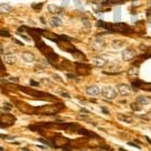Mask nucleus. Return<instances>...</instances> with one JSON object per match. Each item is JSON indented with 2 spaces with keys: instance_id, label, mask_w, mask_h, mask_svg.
I'll use <instances>...</instances> for the list:
<instances>
[{
  "instance_id": "nucleus-1",
  "label": "nucleus",
  "mask_w": 151,
  "mask_h": 151,
  "mask_svg": "<svg viewBox=\"0 0 151 151\" xmlns=\"http://www.w3.org/2000/svg\"><path fill=\"white\" fill-rule=\"evenodd\" d=\"M63 107H64L63 103H58V104H54V105H45V106H41V107H34L33 114L52 116V115H55L57 112H59Z\"/></svg>"
},
{
  "instance_id": "nucleus-2",
  "label": "nucleus",
  "mask_w": 151,
  "mask_h": 151,
  "mask_svg": "<svg viewBox=\"0 0 151 151\" xmlns=\"http://www.w3.org/2000/svg\"><path fill=\"white\" fill-rule=\"evenodd\" d=\"M19 88H20L21 92H23L27 95H30L31 97H35V98H39V99H43V100H55V98L50 94L39 92V91L29 89V88H26V87H19Z\"/></svg>"
},
{
  "instance_id": "nucleus-3",
  "label": "nucleus",
  "mask_w": 151,
  "mask_h": 151,
  "mask_svg": "<svg viewBox=\"0 0 151 151\" xmlns=\"http://www.w3.org/2000/svg\"><path fill=\"white\" fill-rule=\"evenodd\" d=\"M105 28L113 32H126L127 30H129L130 27L126 23L117 22V23H105Z\"/></svg>"
},
{
  "instance_id": "nucleus-4",
  "label": "nucleus",
  "mask_w": 151,
  "mask_h": 151,
  "mask_svg": "<svg viewBox=\"0 0 151 151\" xmlns=\"http://www.w3.org/2000/svg\"><path fill=\"white\" fill-rule=\"evenodd\" d=\"M16 121V118L11 114L0 115V128H6L12 126Z\"/></svg>"
},
{
  "instance_id": "nucleus-5",
  "label": "nucleus",
  "mask_w": 151,
  "mask_h": 151,
  "mask_svg": "<svg viewBox=\"0 0 151 151\" xmlns=\"http://www.w3.org/2000/svg\"><path fill=\"white\" fill-rule=\"evenodd\" d=\"M33 30L36 31V33L42 35L43 37H45V38H47V39H49V40H51V41L57 42V41L60 39V35H57V34H55L54 32H50V31H48V30H43V29H33Z\"/></svg>"
},
{
  "instance_id": "nucleus-6",
  "label": "nucleus",
  "mask_w": 151,
  "mask_h": 151,
  "mask_svg": "<svg viewBox=\"0 0 151 151\" xmlns=\"http://www.w3.org/2000/svg\"><path fill=\"white\" fill-rule=\"evenodd\" d=\"M15 106L19 111H21L24 114H33L34 107H31L22 101H15Z\"/></svg>"
},
{
  "instance_id": "nucleus-7",
  "label": "nucleus",
  "mask_w": 151,
  "mask_h": 151,
  "mask_svg": "<svg viewBox=\"0 0 151 151\" xmlns=\"http://www.w3.org/2000/svg\"><path fill=\"white\" fill-rule=\"evenodd\" d=\"M56 43H57V45L59 46V48L62 49V50H64V51H67V52L72 53L74 50H77V48H76V47L70 43V41H69L68 39H66V40H61V39H59Z\"/></svg>"
},
{
  "instance_id": "nucleus-8",
  "label": "nucleus",
  "mask_w": 151,
  "mask_h": 151,
  "mask_svg": "<svg viewBox=\"0 0 151 151\" xmlns=\"http://www.w3.org/2000/svg\"><path fill=\"white\" fill-rule=\"evenodd\" d=\"M132 87L134 89H141L144 91H151V83H144L142 81L136 80L135 82H132Z\"/></svg>"
},
{
  "instance_id": "nucleus-9",
  "label": "nucleus",
  "mask_w": 151,
  "mask_h": 151,
  "mask_svg": "<svg viewBox=\"0 0 151 151\" xmlns=\"http://www.w3.org/2000/svg\"><path fill=\"white\" fill-rule=\"evenodd\" d=\"M135 56H136V52H135V50H133V49H131V48H125V49L122 51V58H123V60H125V61L132 60Z\"/></svg>"
},
{
  "instance_id": "nucleus-10",
  "label": "nucleus",
  "mask_w": 151,
  "mask_h": 151,
  "mask_svg": "<svg viewBox=\"0 0 151 151\" xmlns=\"http://www.w3.org/2000/svg\"><path fill=\"white\" fill-rule=\"evenodd\" d=\"M102 94H103V96L106 98V99H115L116 98V96H117V93H116V91L114 90V88H112V87H105L104 89H103V91H102Z\"/></svg>"
},
{
  "instance_id": "nucleus-11",
  "label": "nucleus",
  "mask_w": 151,
  "mask_h": 151,
  "mask_svg": "<svg viewBox=\"0 0 151 151\" xmlns=\"http://www.w3.org/2000/svg\"><path fill=\"white\" fill-rule=\"evenodd\" d=\"M76 71H77L78 74H88L91 71V67L87 64H83V63H78L76 65Z\"/></svg>"
},
{
  "instance_id": "nucleus-12",
  "label": "nucleus",
  "mask_w": 151,
  "mask_h": 151,
  "mask_svg": "<svg viewBox=\"0 0 151 151\" xmlns=\"http://www.w3.org/2000/svg\"><path fill=\"white\" fill-rule=\"evenodd\" d=\"M93 62L96 66H99V67H102L104 65L107 64L108 62V57L106 55H98L96 56L94 59H93Z\"/></svg>"
},
{
  "instance_id": "nucleus-13",
  "label": "nucleus",
  "mask_w": 151,
  "mask_h": 151,
  "mask_svg": "<svg viewBox=\"0 0 151 151\" xmlns=\"http://www.w3.org/2000/svg\"><path fill=\"white\" fill-rule=\"evenodd\" d=\"M91 46L94 50H102L104 47H105V41L101 38H95L92 43H91Z\"/></svg>"
},
{
  "instance_id": "nucleus-14",
  "label": "nucleus",
  "mask_w": 151,
  "mask_h": 151,
  "mask_svg": "<svg viewBox=\"0 0 151 151\" xmlns=\"http://www.w3.org/2000/svg\"><path fill=\"white\" fill-rule=\"evenodd\" d=\"M118 91L122 96H128L131 94V88L130 86L126 85V84H121L118 86Z\"/></svg>"
},
{
  "instance_id": "nucleus-15",
  "label": "nucleus",
  "mask_w": 151,
  "mask_h": 151,
  "mask_svg": "<svg viewBox=\"0 0 151 151\" xmlns=\"http://www.w3.org/2000/svg\"><path fill=\"white\" fill-rule=\"evenodd\" d=\"M21 57H22V59H23L24 61H26V62H31V61H33V60L35 59L34 54H33L32 52H28V51L22 52V53H21Z\"/></svg>"
},
{
  "instance_id": "nucleus-16",
  "label": "nucleus",
  "mask_w": 151,
  "mask_h": 151,
  "mask_svg": "<svg viewBox=\"0 0 151 151\" xmlns=\"http://www.w3.org/2000/svg\"><path fill=\"white\" fill-rule=\"evenodd\" d=\"M86 92L90 96H97L100 94V89L97 86H90L86 89Z\"/></svg>"
},
{
  "instance_id": "nucleus-17",
  "label": "nucleus",
  "mask_w": 151,
  "mask_h": 151,
  "mask_svg": "<svg viewBox=\"0 0 151 151\" xmlns=\"http://www.w3.org/2000/svg\"><path fill=\"white\" fill-rule=\"evenodd\" d=\"M4 61L7 64H14L16 62V56L13 53H7L4 55Z\"/></svg>"
},
{
  "instance_id": "nucleus-18",
  "label": "nucleus",
  "mask_w": 151,
  "mask_h": 151,
  "mask_svg": "<svg viewBox=\"0 0 151 151\" xmlns=\"http://www.w3.org/2000/svg\"><path fill=\"white\" fill-rule=\"evenodd\" d=\"M12 11V7L7 3L0 4V13L1 14H8Z\"/></svg>"
},
{
  "instance_id": "nucleus-19",
  "label": "nucleus",
  "mask_w": 151,
  "mask_h": 151,
  "mask_svg": "<svg viewBox=\"0 0 151 151\" xmlns=\"http://www.w3.org/2000/svg\"><path fill=\"white\" fill-rule=\"evenodd\" d=\"M46 58L49 61V63H51V64L54 65V63H56V61L58 60V55L56 53H54L53 51H51L49 54L46 55Z\"/></svg>"
},
{
  "instance_id": "nucleus-20",
  "label": "nucleus",
  "mask_w": 151,
  "mask_h": 151,
  "mask_svg": "<svg viewBox=\"0 0 151 151\" xmlns=\"http://www.w3.org/2000/svg\"><path fill=\"white\" fill-rule=\"evenodd\" d=\"M47 9H48V11H49L50 13H52V14L60 13L61 10H62V8H60V7H58L57 5H54V4H49V5L47 6Z\"/></svg>"
},
{
  "instance_id": "nucleus-21",
  "label": "nucleus",
  "mask_w": 151,
  "mask_h": 151,
  "mask_svg": "<svg viewBox=\"0 0 151 151\" xmlns=\"http://www.w3.org/2000/svg\"><path fill=\"white\" fill-rule=\"evenodd\" d=\"M82 22H83V26H84V31L90 32V31H91V28H92V25H91L90 20L87 19V18H83V19H82Z\"/></svg>"
},
{
  "instance_id": "nucleus-22",
  "label": "nucleus",
  "mask_w": 151,
  "mask_h": 151,
  "mask_svg": "<svg viewBox=\"0 0 151 151\" xmlns=\"http://www.w3.org/2000/svg\"><path fill=\"white\" fill-rule=\"evenodd\" d=\"M49 23L52 27H58L61 25V20L58 18V17H51L50 20H49Z\"/></svg>"
},
{
  "instance_id": "nucleus-23",
  "label": "nucleus",
  "mask_w": 151,
  "mask_h": 151,
  "mask_svg": "<svg viewBox=\"0 0 151 151\" xmlns=\"http://www.w3.org/2000/svg\"><path fill=\"white\" fill-rule=\"evenodd\" d=\"M150 102H151V100L148 97H145V96H140V97L137 98V103L140 104V105H148Z\"/></svg>"
},
{
  "instance_id": "nucleus-24",
  "label": "nucleus",
  "mask_w": 151,
  "mask_h": 151,
  "mask_svg": "<svg viewBox=\"0 0 151 151\" xmlns=\"http://www.w3.org/2000/svg\"><path fill=\"white\" fill-rule=\"evenodd\" d=\"M72 56L74 57V58H77V59H79V60H85L86 59V57H85V54L83 53V52H81L80 50H74L73 52H72Z\"/></svg>"
},
{
  "instance_id": "nucleus-25",
  "label": "nucleus",
  "mask_w": 151,
  "mask_h": 151,
  "mask_svg": "<svg viewBox=\"0 0 151 151\" xmlns=\"http://www.w3.org/2000/svg\"><path fill=\"white\" fill-rule=\"evenodd\" d=\"M128 74H129V77L131 78H137V76H138V66H133L131 67L129 70H128Z\"/></svg>"
},
{
  "instance_id": "nucleus-26",
  "label": "nucleus",
  "mask_w": 151,
  "mask_h": 151,
  "mask_svg": "<svg viewBox=\"0 0 151 151\" xmlns=\"http://www.w3.org/2000/svg\"><path fill=\"white\" fill-rule=\"evenodd\" d=\"M112 45H113V47H114V48H121V47H123V46L125 45V42H124L123 40L115 39V40H113Z\"/></svg>"
},
{
  "instance_id": "nucleus-27",
  "label": "nucleus",
  "mask_w": 151,
  "mask_h": 151,
  "mask_svg": "<svg viewBox=\"0 0 151 151\" xmlns=\"http://www.w3.org/2000/svg\"><path fill=\"white\" fill-rule=\"evenodd\" d=\"M37 140H38V142H41V143H43L44 145H47L48 147H50V148H54V149H55V147H54V145H53V143H52L51 141L45 140V139H43V138H38Z\"/></svg>"
},
{
  "instance_id": "nucleus-28",
  "label": "nucleus",
  "mask_w": 151,
  "mask_h": 151,
  "mask_svg": "<svg viewBox=\"0 0 151 151\" xmlns=\"http://www.w3.org/2000/svg\"><path fill=\"white\" fill-rule=\"evenodd\" d=\"M119 120L123 121V122H126V123H132V118L129 117V116H126V115H119L118 116Z\"/></svg>"
},
{
  "instance_id": "nucleus-29",
  "label": "nucleus",
  "mask_w": 151,
  "mask_h": 151,
  "mask_svg": "<svg viewBox=\"0 0 151 151\" xmlns=\"http://www.w3.org/2000/svg\"><path fill=\"white\" fill-rule=\"evenodd\" d=\"M121 18V8H117L114 11V20L115 21H119Z\"/></svg>"
},
{
  "instance_id": "nucleus-30",
  "label": "nucleus",
  "mask_w": 151,
  "mask_h": 151,
  "mask_svg": "<svg viewBox=\"0 0 151 151\" xmlns=\"http://www.w3.org/2000/svg\"><path fill=\"white\" fill-rule=\"evenodd\" d=\"M73 2H74L76 7H77L78 9L84 10V7H83V4H82V2H81V0H73Z\"/></svg>"
},
{
  "instance_id": "nucleus-31",
  "label": "nucleus",
  "mask_w": 151,
  "mask_h": 151,
  "mask_svg": "<svg viewBox=\"0 0 151 151\" xmlns=\"http://www.w3.org/2000/svg\"><path fill=\"white\" fill-rule=\"evenodd\" d=\"M16 137L15 136H8L5 134H1L0 133V139H9V140H14Z\"/></svg>"
},
{
  "instance_id": "nucleus-32",
  "label": "nucleus",
  "mask_w": 151,
  "mask_h": 151,
  "mask_svg": "<svg viewBox=\"0 0 151 151\" xmlns=\"http://www.w3.org/2000/svg\"><path fill=\"white\" fill-rule=\"evenodd\" d=\"M12 109V105H10L9 103H4L3 104V110H5L6 112H9Z\"/></svg>"
},
{
  "instance_id": "nucleus-33",
  "label": "nucleus",
  "mask_w": 151,
  "mask_h": 151,
  "mask_svg": "<svg viewBox=\"0 0 151 151\" xmlns=\"http://www.w3.org/2000/svg\"><path fill=\"white\" fill-rule=\"evenodd\" d=\"M0 35H2V36H6V37H9V36H10V33L8 32V30H5V29H0Z\"/></svg>"
},
{
  "instance_id": "nucleus-34",
  "label": "nucleus",
  "mask_w": 151,
  "mask_h": 151,
  "mask_svg": "<svg viewBox=\"0 0 151 151\" xmlns=\"http://www.w3.org/2000/svg\"><path fill=\"white\" fill-rule=\"evenodd\" d=\"M137 105H138V103H133V104L131 105L132 110H134V111H140V110H141V107H138Z\"/></svg>"
},
{
  "instance_id": "nucleus-35",
  "label": "nucleus",
  "mask_w": 151,
  "mask_h": 151,
  "mask_svg": "<svg viewBox=\"0 0 151 151\" xmlns=\"http://www.w3.org/2000/svg\"><path fill=\"white\" fill-rule=\"evenodd\" d=\"M41 6H42V3H39V4H32V8H34V10H40V9H41Z\"/></svg>"
},
{
  "instance_id": "nucleus-36",
  "label": "nucleus",
  "mask_w": 151,
  "mask_h": 151,
  "mask_svg": "<svg viewBox=\"0 0 151 151\" xmlns=\"http://www.w3.org/2000/svg\"><path fill=\"white\" fill-rule=\"evenodd\" d=\"M29 85H30L31 87H38V86H39V83H38V82H35V81H33V80H30V81H29Z\"/></svg>"
},
{
  "instance_id": "nucleus-37",
  "label": "nucleus",
  "mask_w": 151,
  "mask_h": 151,
  "mask_svg": "<svg viewBox=\"0 0 151 151\" xmlns=\"http://www.w3.org/2000/svg\"><path fill=\"white\" fill-rule=\"evenodd\" d=\"M127 144H128V145H130V146H132V147H136L137 149H141V147H140L139 145H137L136 143H133V142H128Z\"/></svg>"
},
{
  "instance_id": "nucleus-38",
  "label": "nucleus",
  "mask_w": 151,
  "mask_h": 151,
  "mask_svg": "<svg viewBox=\"0 0 151 151\" xmlns=\"http://www.w3.org/2000/svg\"><path fill=\"white\" fill-rule=\"evenodd\" d=\"M145 56H146V57H150V56H151V47H149V48L146 49V54H145Z\"/></svg>"
},
{
  "instance_id": "nucleus-39",
  "label": "nucleus",
  "mask_w": 151,
  "mask_h": 151,
  "mask_svg": "<svg viewBox=\"0 0 151 151\" xmlns=\"http://www.w3.org/2000/svg\"><path fill=\"white\" fill-rule=\"evenodd\" d=\"M52 77H53V79H56L58 82H62V79L59 77L58 74H56V73H54V74H52Z\"/></svg>"
},
{
  "instance_id": "nucleus-40",
  "label": "nucleus",
  "mask_w": 151,
  "mask_h": 151,
  "mask_svg": "<svg viewBox=\"0 0 151 151\" xmlns=\"http://www.w3.org/2000/svg\"><path fill=\"white\" fill-rule=\"evenodd\" d=\"M66 77L68 78V79H73V80H78V78L77 77H76V76L74 74H69V73H66Z\"/></svg>"
},
{
  "instance_id": "nucleus-41",
  "label": "nucleus",
  "mask_w": 151,
  "mask_h": 151,
  "mask_svg": "<svg viewBox=\"0 0 151 151\" xmlns=\"http://www.w3.org/2000/svg\"><path fill=\"white\" fill-rule=\"evenodd\" d=\"M98 26L99 27H105V22L102 21V20H99L98 21Z\"/></svg>"
},
{
  "instance_id": "nucleus-42",
  "label": "nucleus",
  "mask_w": 151,
  "mask_h": 151,
  "mask_svg": "<svg viewBox=\"0 0 151 151\" xmlns=\"http://www.w3.org/2000/svg\"><path fill=\"white\" fill-rule=\"evenodd\" d=\"M48 81H49L48 79H41V82H42L43 84H48V85H51V83H49Z\"/></svg>"
},
{
  "instance_id": "nucleus-43",
  "label": "nucleus",
  "mask_w": 151,
  "mask_h": 151,
  "mask_svg": "<svg viewBox=\"0 0 151 151\" xmlns=\"http://www.w3.org/2000/svg\"><path fill=\"white\" fill-rule=\"evenodd\" d=\"M102 149H105V150H108V151H113V149L111 147H108V146H101Z\"/></svg>"
},
{
  "instance_id": "nucleus-44",
  "label": "nucleus",
  "mask_w": 151,
  "mask_h": 151,
  "mask_svg": "<svg viewBox=\"0 0 151 151\" xmlns=\"http://www.w3.org/2000/svg\"><path fill=\"white\" fill-rule=\"evenodd\" d=\"M60 95H61V96H63V97H65V98H70V96H69L67 93H64V92H61V93H60Z\"/></svg>"
},
{
  "instance_id": "nucleus-45",
  "label": "nucleus",
  "mask_w": 151,
  "mask_h": 151,
  "mask_svg": "<svg viewBox=\"0 0 151 151\" xmlns=\"http://www.w3.org/2000/svg\"><path fill=\"white\" fill-rule=\"evenodd\" d=\"M102 111L104 112V114H106V115H108L109 114V110L108 109H106L105 107H102Z\"/></svg>"
},
{
  "instance_id": "nucleus-46",
  "label": "nucleus",
  "mask_w": 151,
  "mask_h": 151,
  "mask_svg": "<svg viewBox=\"0 0 151 151\" xmlns=\"http://www.w3.org/2000/svg\"><path fill=\"white\" fill-rule=\"evenodd\" d=\"M68 4V0H62V6H66Z\"/></svg>"
},
{
  "instance_id": "nucleus-47",
  "label": "nucleus",
  "mask_w": 151,
  "mask_h": 151,
  "mask_svg": "<svg viewBox=\"0 0 151 151\" xmlns=\"http://www.w3.org/2000/svg\"><path fill=\"white\" fill-rule=\"evenodd\" d=\"M81 112H83V113H85V114H89V113H90V111L87 110V109H81Z\"/></svg>"
},
{
  "instance_id": "nucleus-48",
  "label": "nucleus",
  "mask_w": 151,
  "mask_h": 151,
  "mask_svg": "<svg viewBox=\"0 0 151 151\" xmlns=\"http://www.w3.org/2000/svg\"><path fill=\"white\" fill-rule=\"evenodd\" d=\"M36 146L40 149H46V146H42V145H36Z\"/></svg>"
},
{
  "instance_id": "nucleus-49",
  "label": "nucleus",
  "mask_w": 151,
  "mask_h": 151,
  "mask_svg": "<svg viewBox=\"0 0 151 151\" xmlns=\"http://www.w3.org/2000/svg\"><path fill=\"white\" fill-rule=\"evenodd\" d=\"M145 139L147 140V142H148L149 144H151V139H149V137H148V136H145Z\"/></svg>"
},
{
  "instance_id": "nucleus-50",
  "label": "nucleus",
  "mask_w": 151,
  "mask_h": 151,
  "mask_svg": "<svg viewBox=\"0 0 151 151\" xmlns=\"http://www.w3.org/2000/svg\"><path fill=\"white\" fill-rule=\"evenodd\" d=\"M0 67H1L2 69H4V66H3V64H2V61L0 60Z\"/></svg>"
},
{
  "instance_id": "nucleus-51",
  "label": "nucleus",
  "mask_w": 151,
  "mask_h": 151,
  "mask_svg": "<svg viewBox=\"0 0 151 151\" xmlns=\"http://www.w3.org/2000/svg\"><path fill=\"white\" fill-rule=\"evenodd\" d=\"M22 151H30V150H28L27 148H22Z\"/></svg>"
},
{
  "instance_id": "nucleus-52",
  "label": "nucleus",
  "mask_w": 151,
  "mask_h": 151,
  "mask_svg": "<svg viewBox=\"0 0 151 151\" xmlns=\"http://www.w3.org/2000/svg\"><path fill=\"white\" fill-rule=\"evenodd\" d=\"M119 151H127V150H125V149H123V148H119Z\"/></svg>"
},
{
  "instance_id": "nucleus-53",
  "label": "nucleus",
  "mask_w": 151,
  "mask_h": 151,
  "mask_svg": "<svg viewBox=\"0 0 151 151\" xmlns=\"http://www.w3.org/2000/svg\"><path fill=\"white\" fill-rule=\"evenodd\" d=\"M0 151H4V148L3 147H0Z\"/></svg>"
}]
</instances>
